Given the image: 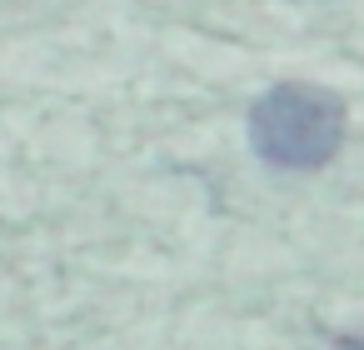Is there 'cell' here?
I'll return each instance as SVG.
<instances>
[{
	"mask_svg": "<svg viewBox=\"0 0 364 350\" xmlns=\"http://www.w3.org/2000/svg\"><path fill=\"white\" fill-rule=\"evenodd\" d=\"M344 140V101L324 86L284 81L250 105V145L274 170H319Z\"/></svg>",
	"mask_w": 364,
	"mask_h": 350,
	"instance_id": "obj_1",
	"label": "cell"
}]
</instances>
